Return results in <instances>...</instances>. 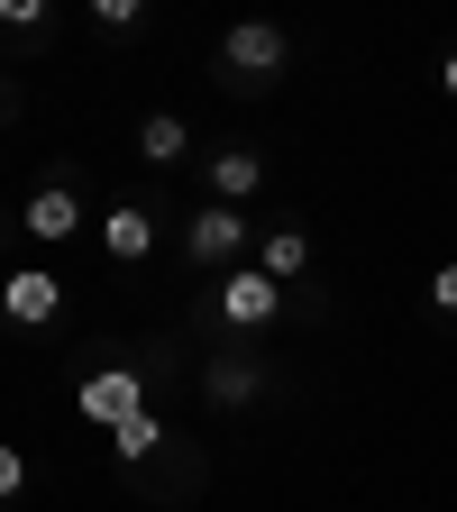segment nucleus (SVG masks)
I'll list each match as a JSON object with an SVG mask.
<instances>
[{"label": "nucleus", "instance_id": "1", "mask_svg": "<svg viewBox=\"0 0 457 512\" xmlns=\"http://www.w3.org/2000/svg\"><path fill=\"white\" fill-rule=\"evenodd\" d=\"M211 320L220 330H266V320H284V284L266 266H229L220 293H211Z\"/></svg>", "mask_w": 457, "mask_h": 512}, {"label": "nucleus", "instance_id": "2", "mask_svg": "<svg viewBox=\"0 0 457 512\" xmlns=\"http://www.w3.org/2000/svg\"><path fill=\"white\" fill-rule=\"evenodd\" d=\"M284 28H266V19H238L229 37H220V64H229V83H256V92H266L275 74H284Z\"/></svg>", "mask_w": 457, "mask_h": 512}, {"label": "nucleus", "instance_id": "3", "mask_svg": "<svg viewBox=\"0 0 457 512\" xmlns=\"http://www.w3.org/2000/svg\"><path fill=\"white\" fill-rule=\"evenodd\" d=\"M247 238H256V220H247V211H229V202H211V211H192L183 256H192V266H238Z\"/></svg>", "mask_w": 457, "mask_h": 512}, {"label": "nucleus", "instance_id": "4", "mask_svg": "<svg viewBox=\"0 0 457 512\" xmlns=\"http://www.w3.org/2000/svg\"><path fill=\"white\" fill-rule=\"evenodd\" d=\"M74 403H83V421H101V430H119L128 412H147V384H138V366H92Z\"/></svg>", "mask_w": 457, "mask_h": 512}, {"label": "nucleus", "instance_id": "5", "mask_svg": "<svg viewBox=\"0 0 457 512\" xmlns=\"http://www.w3.org/2000/svg\"><path fill=\"white\" fill-rule=\"evenodd\" d=\"M55 311H64V284L37 275V266H19L10 284H0V320H19V330H46Z\"/></svg>", "mask_w": 457, "mask_h": 512}, {"label": "nucleus", "instance_id": "6", "mask_svg": "<svg viewBox=\"0 0 457 512\" xmlns=\"http://www.w3.org/2000/svg\"><path fill=\"white\" fill-rule=\"evenodd\" d=\"M19 229H28L37 247L74 238V229H83V202H74V183H37V192H28V211H19Z\"/></svg>", "mask_w": 457, "mask_h": 512}, {"label": "nucleus", "instance_id": "7", "mask_svg": "<svg viewBox=\"0 0 457 512\" xmlns=\"http://www.w3.org/2000/svg\"><path fill=\"white\" fill-rule=\"evenodd\" d=\"M101 256H119V266H147V256H156V220H147L138 202H119V211L101 220Z\"/></svg>", "mask_w": 457, "mask_h": 512}, {"label": "nucleus", "instance_id": "8", "mask_svg": "<svg viewBox=\"0 0 457 512\" xmlns=\"http://www.w3.org/2000/svg\"><path fill=\"white\" fill-rule=\"evenodd\" d=\"M211 192H220L229 211L256 202V192H266V156H256V147H220V156H211Z\"/></svg>", "mask_w": 457, "mask_h": 512}, {"label": "nucleus", "instance_id": "9", "mask_svg": "<svg viewBox=\"0 0 457 512\" xmlns=\"http://www.w3.org/2000/svg\"><path fill=\"white\" fill-rule=\"evenodd\" d=\"M256 384H266V375H256V357H211V366H202V394H211L220 412H247Z\"/></svg>", "mask_w": 457, "mask_h": 512}, {"label": "nucleus", "instance_id": "10", "mask_svg": "<svg viewBox=\"0 0 457 512\" xmlns=\"http://www.w3.org/2000/svg\"><path fill=\"white\" fill-rule=\"evenodd\" d=\"M138 156H147V165H183V156H192V128H183L174 110H147V119H138Z\"/></svg>", "mask_w": 457, "mask_h": 512}, {"label": "nucleus", "instance_id": "11", "mask_svg": "<svg viewBox=\"0 0 457 512\" xmlns=\"http://www.w3.org/2000/svg\"><path fill=\"white\" fill-rule=\"evenodd\" d=\"M256 266H266L275 284H293V275L311 266V238H302L293 220H284V229H266V247H256Z\"/></svg>", "mask_w": 457, "mask_h": 512}, {"label": "nucleus", "instance_id": "12", "mask_svg": "<svg viewBox=\"0 0 457 512\" xmlns=\"http://www.w3.org/2000/svg\"><path fill=\"white\" fill-rule=\"evenodd\" d=\"M156 448H165V421H156V412H128V421L110 430V458H128V467H147Z\"/></svg>", "mask_w": 457, "mask_h": 512}, {"label": "nucleus", "instance_id": "13", "mask_svg": "<svg viewBox=\"0 0 457 512\" xmlns=\"http://www.w3.org/2000/svg\"><path fill=\"white\" fill-rule=\"evenodd\" d=\"M138 19H147V10H138V0H92V28H101V37H128V28H138Z\"/></svg>", "mask_w": 457, "mask_h": 512}, {"label": "nucleus", "instance_id": "14", "mask_svg": "<svg viewBox=\"0 0 457 512\" xmlns=\"http://www.w3.org/2000/svg\"><path fill=\"white\" fill-rule=\"evenodd\" d=\"M46 19H55L46 0H0V28H19V37H46Z\"/></svg>", "mask_w": 457, "mask_h": 512}, {"label": "nucleus", "instance_id": "15", "mask_svg": "<svg viewBox=\"0 0 457 512\" xmlns=\"http://www.w3.org/2000/svg\"><path fill=\"white\" fill-rule=\"evenodd\" d=\"M19 494H28V448L0 439V503H19Z\"/></svg>", "mask_w": 457, "mask_h": 512}, {"label": "nucleus", "instance_id": "16", "mask_svg": "<svg viewBox=\"0 0 457 512\" xmlns=\"http://www.w3.org/2000/svg\"><path fill=\"white\" fill-rule=\"evenodd\" d=\"M430 302H439V311L457 320V266H439V275H430Z\"/></svg>", "mask_w": 457, "mask_h": 512}, {"label": "nucleus", "instance_id": "17", "mask_svg": "<svg viewBox=\"0 0 457 512\" xmlns=\"http://www.w3.org/2000/svg\"><path fill=\"white\" fill-rule=\"evenodd\" d=\"M439 92H448V101H457V55H448V64H439Z\"/></svg>", "mask_w": 457, "mask_h": 512}]
</instances>
